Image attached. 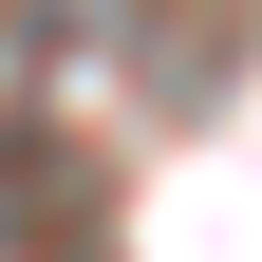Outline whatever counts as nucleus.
Wrapping results in <instances>:
<instances>
[{
	"label": "nucleus",
	"instance_id": "nucleus-1",
	"mask_svg": "<svg viewBox=\"0 0 262 262\" xmlns=\"http://www.w3.org/2000/svg\"><path fill=\"white\" fill-rule=\"evenodd\" d=\"M56 244H94V169H75V131H0V262H56Z\"/></svg>",
	"mask_w": 262,
	"mask_h": 262
}]
</instances>
